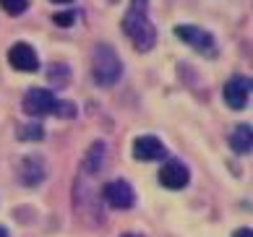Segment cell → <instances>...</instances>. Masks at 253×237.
Instances as JSON below:
<instances>
[{
    "instance_id": "obj_1",
    "label": "cell",
    "mask_w": 253,
    "mask_h": 237,
    "mask_svg": "<svg viewBox=\"0 0 253 237\" xmlns=\"http://www.w3.org/2000/svg\"><path fill=\"white\" fill-rule=\"evenodd\" d=\"M123 32L138 52H149L157 44V29L149 21V0H130L128 13L123 16Z\"/></svg>"
},
{
    "instance_id": "obj_2",
    "label": "cell",
    "mask_w": 253,
    "mask_h": 237,
    "mask_svg": "<svg viewBox=\"0 0 253 237\" xmlns=\"http://www.w3.org/2000/svg\"><path fill=\"white\" fill-rule=\"evenodd\" d=\"M120 73H123V63H120L118 52L110 44H97L94 55H91V76H94L97 86H112V83H118Z\"/></svg>"
},
{
    "instance_id": "obj_3",
    "label": "cell",
    "mask_w": 253,
    "mask_h": 237,
    "mask_svg": "<svg viewBox=\"0 0 253 237\" xmlns=\"http://www.w3.org/2000/svg\"><path fill=\"white\" fill-rule=\"evenodd\" d=\"M175 37L177 40H183L188 47H193L199 55L204 58H217V40H214L211 32L201 29V26H193V24H180L175 26Z\"/></svg>"
},
{
    "instance_id": "obj_4",
    "label": "cell",
    "mask_w": 253,
    "mask_h": 237,
    "mask_svg": "<svg viewBox=\"0 0 253 237\" xmlns=\"http://www.w3.org/2000/svg\"><path fill=\"white\" fill-rule=\"evenodd\" d=\"M55 94L47 89H29L24 94V112L29 118H44V115H52L55 112Z\"/></svg>"
},
{
    "instance_id": "obj_5",
    "label": "cell",
    "mask_w": 253,
    "mask_h": 237,
    "mask_svg": "<svg viewBox=\"0 0 253 237\" xmlns=\"http://www.w3.org/2000/svg\"><path fill=\"white\" fill-rule=\"evenodd\" d=\"M102 196H105V201L112 208H120V211H128L136 203V193L128 180H112V183H107L102 188Z\"/></svg>"
},
{
    "instance_id": "obj_6",
    "label": "cell",
    "mask_w": 253,
    "mask_h": 237,
    "mask_svg": "<svg viewBox=\"0 0 253 237\" xmlns=\"http://www.w3.org/2000/svg\"><path fill=\"white\" fill-rule=\"evenodd\" d=\"M251 91H253V83L248 76H232V79L224 83V102L230 104L232 110H243L251 99Z\"/></svg>"
},
{
    "instance_id": "obj_7",
    "label": "cell",
    "mask_w": 253,
    "mask_h": 237,
    "mask_svg": "<svg viewBox=\"0 0 253 237\" xmlns=\"http://www.w3.org/2000/svg\"><path fill=\"white\" fill-rule=\"evenodd\" d=\"M191 172L180 159H167V162L159 167V183H162L167 191H180V188L188 185Z\"/></svg>"
},
{
    "instance_id": "obj_8",
    "label": "cell",
    "mask_w": 253,
    "mask_h": 237,
    "mask_svg": "<svg viewBox=\"0 0 253 237\" xmlns=\"http://www.w3.org/2000/svg\"><path fill=\"white\" fill-rule=\"evenodd\" d=\"M8 63H11L16 71H24V73L40 71V58H37L34 47L26 44V42H16L11 50H8Z\"/></svg>"
},
{
    "instance_id": "obj_9",
    "label": "cell",
    "mask_w": 253,
    "mask_h": 237,
    "mask_svg": "<svg viewBox=\"0 0 253 237\" xmlns=\"http://www.w3.org/2000/svg\"><path fill=\"white\" fill-rule=\"evenodd\" d=\"M133 157L138 162H154V159L167 157V146L157 136H138L133 141Z\"/></svg>"
},
{
    "instance_id": "obj_10",
    "label": "cell",
    "mask_w": 253,
    "mask_h": 237,
    "mask_svg": "<svg viewBox=\"0 0 253 237\" xmlns=\"http://www.w3.org/2000/svg\"><path fill=\"white\" fill-rule=\"evenodd\" d=\"M44 175H47V169H44V159L42 157H24L21 159V164H18V180L26 185V188H34V185H40Z\"/></svg>"
},
{
    "instance_id": "obj_11",
    "label": "cell",
    "mask_w": 253,
    "mask_h": 237,
    "mask_svg": "<svg viewBox=\"0 0 253 237\" xmlns=\"http://www.w3.org/2000/svg\"><path fill=\"white\" fill-rule=\"evenodd\" d=\"M105 159H107V146L102 144V141H94V144L89 146L86 157H84V172L97 175L99 169L105 167Z\"/></svg>"
},
{
    "instance_id": "obj_12",
    "label": "cell",
    "mask_w": 253,
    "mask_h": 237,
    "mask_svg": "<svg viewBox=\"0 0 253 237\" xmlns=\"http://www.w3.org/2000/svg\"><path fill=\"white\" fill-rule=\"evenodd\" d=\"M230 144H232V149H235L238 154H251V146H253V128L248 125V122H240V125L232 130Z\"/></svg>"
},
{
    "instance_id": "obj_13",
    "label": "cell",
    "mask_w": 253,
    "mask_h": 237,
    "mask_svg": "<svg viewBox=\"0 0 253 237\" xmlns=\"http://www.w3.org/2000/svg\"><path fill=\"white\" fill-rule=\"evenodd\" d=\"M16 136L21 138V141H42L44 138V128L37 125V122H26V125L18 128Z\"/></svg>"
},
{
    "instance_id": "obj_14",
    "label": "cell",
    "mask_w": 253,
    "mask_h": 237,
    "mask_svg": "<svg viewBox=\"0 0 253 237\" xmlns=\"http://www.w3.org/2000/svg\"><path fill=\"white\" fill-rule=\"evenodd\" d=\"M0 8L8 16H21L26 8H29V0H0Z\"/></svg>"
},
{
    "instance_id": "obj_15",
    "label": "cell",
    "mask_w": 253,
    "mask_h": 237,
    "mask_svg": "<svg viewBox=\"0 0 253 237\" xmlns=\"http://www.w3.org/2000/svg\"><path fill=\"white\" fill-rule=\"evenodd\" d=\"M76 104L73 102H60L58 99V104H55V112L52 115H58V118H65V120H71V118H76Z\"/></svg>"
},
{
    "instance_id": "obj_16",
    "label": "cell",
    "mask_w": 253,
    "mask_h": 237,
    "mask_svg": "<svg viewBox=\"0 0 253 237\" xmlns=\"http://www.w3.org/2000/svg\"><path fill=\"white\" fill-rule=\"evenodd\" d=\"M50 81L55 83V86H68V68L58 63V65L50 71Z\"/></svg>"
},
{
    "instance_id": "obj_17",
    "label": "cell",
    "mask_w": 253,
    "mask_h": 237,
    "mask_svg": "<svg viewBox=\"0 0 253 237\" xmlns=\"http://www.w3.org/2000/svg\"><path fill=\"white\" fill-rule=\"evenodd\" d=\"M52 21L55 24H58V26H63V29H68V26L73 24V21H76V13H58V16H52Z\"/></svg>"
},
{
    "instance_id": "obj_18",
    "label": "cell",
    "mask_w": 253,
    "mask_h": 237,
    "mask_svg": "<svg viewBox=\"0 0 253 237\" xmlns=\"http://www.w3.org/2000/svg\"><path fill=\"white\" fill-rule=\"evenodd\" d=\"M235 237H253V230H251V227H243V230L235 232Z\"/></svg>"
},
{
    "instance_id": "obj_19",
    "label": "cell",
    "mask_w": 253,
    "mask_h": 237,
    "mask_svg": "<svg viewBox=\"0 0 253 237\" xmlns=\"http://www.w3.org/2000/svg\"><path fill=\"white\" fill-rule=\"evenodd\" d=\"M0 237H11V235H8V230H5V227H0Z\"/></svg>"
},
{
    "instance_id": "obj_20",
    "label": "cell",
    "mask_w": 253,
    "mask_h": 237,
    "mask_svg": "<svg viewBox=\"0 0 253 237\" xmlns=\"http://www.w3.org/2000/svg\"><path fill=\"white\" fill-rule=\"evenodd\" d=\"M52 3H71V0H52Z\"/></svg>"
},
{
    "instance_id": "obj_21",
    "label": "cell",
    "mask_w": 253,
    "mask_h": 237,
    "mask_svg": "<svg viewBox=\"0 0 253 237\" xmlns=\"http://www.w3.org/2000/svg\"><path fill=\"white\" fill-rule=\"evenodd\" d=\"M123 237H141V235H123Z\"/></svg>"
}]
</instances>
